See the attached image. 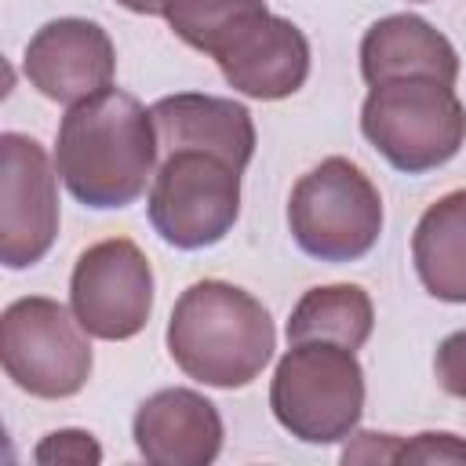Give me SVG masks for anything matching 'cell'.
<instances>
[{
  "instance_id": "cell-1",
  "label": "cell",
  "mask_w": 466,
  "mask_h": 466,
  "mask_svg": "<svg viewBox=\"0 0 466 466\" xmlns=\"http://www.w3.org/2000/svg\"><path fill=\"white\" fill-rule=\"evenodd\" d=\"M153 113L127 91L106 87L66 109L55 138V167L73 200L95 211L135 204L157 175Z\"/></svg>"
},
{
  "instance_id": "cell-2",
  "label": "cell",
  "mask_w": 466,
  "mask_h": 466,
  "mask_svg": "<svg viewBox=\"0 0 466 466\" xmlns=\"http://www.w3.org/2000/svg\"><path fill=\"white\" fill-rule=\"evenodd\" d=\"M277 328L269 309L229 280L189 284L167 320V353L197 382L240 390L273 360Z\"/></svg>"
},
{
  "instance_id": "cell-3",
  "label": "cell",
  "mask_w": 466,
  "mask_h": 466,
  "mask_svg": "<svg viewBox=\"0 0 466 466\" xmlns=\"http://www.w3.org/2000/svg\"><path fill=\"white\" fill-rule=\"evenodd\" d=\"M273 419L302 444H339L364 415V368L357 350L309 339L288 342L269 379Z\"/></svg>"
},
{
  "instance_id": "cell-4",
  "label": "cell",
  "mask_w": 466,
  "mask_h": 466,
  "mask_svg": "<svg viewBox=\"0 0 466 466\" xmlns=\"http://www.w3.org/2000/svg\"><path fill=\"white\" fill-rule=\"evenodd\" d=\"M364 138L404 175H426L466 146V106L430 76L375 84L360 106Z\"/></svg>"
},
{
  "instance_id": "cell-5",
  "label": "cell",
  "mask_w": 466,
  "mask_h": 466,
  "mask_svg": "<svg viewBox=\"0 0 466 466\" xmlns=\"http://www.w3.org/2000/svg\"><path fill=\"white\" fill-rule=\"evenodd\" d=\"M291 240L320 262H357L382 233V197L350 157H324L288 197Z\"/></svg>"
},
{
  "instance_id": "cell-6",
  "label": "cell",
  "mask_w": 466,
  "mask_h": 466,
  "mask_svg": "<svg viewBox=\"0 0 466 466\" xmlns=\"http://www.w3.org/2000/svg\"><path fill=\"white\" fill-rule=\"evenodd\" d=\"M4 375L40 400H66L91 379V342L76 313L47 295L15 299L0 313Z\"/></svg>"
},
{
  "instance_id": "cell-7",
  "label": "cell",
  "mask_w": 466,
  "mask_h": 466,
  "mask_svg": "<svg viewBox=\"0 0 466 466\" xmlns=\"http://www.w3.org/2000/svg\"><path fill=\"white\" fill-rule=\"evenodd\" d=\"M149 222L164 244L200 251L218 244L240 215V167L204 153H167L149 182Z\"/></svg>"
},
{
  "instance_id": "cell-8",
  "label": "cell",
  "mask_w": 466,
  "mask_h": 466,
  "mask_svg": "<svg viewBox=\"0 0 466 466\" xmlns=\"http://www.w3.org/2000/svg\"><path fill=\"white\" fill-rule=\"evenodd\" d=\"M69 309L95 339H135L153 317V266L146 251L127 237L80 251L69 277Z\"/></svg>"
},
{
  "instance_id": "cell-9",
  "label": "cell",
  "mask_w": 466,
  "mask_h": 466,
  "mask_svg": "<svg viewBox=\"0 0 466 466\" xmlns=\"http://www.w3.org/2000/svg\"><path fill=\"white\" fill-rule=\"evenodd\" d=\"M58 237V167L22 131L0 135V262L25 269Z\"/></svg>"
},
{
  "instance_id": "cell-10",
  "label": "cell",
  "mask_w": 466,
  "mask_h": 466,
  "mask_svg": "<svg viewBox=\"0 0 466 466\" xmlns=\"http://www.w3.org/2000/svg\"><path fill=\"white\" fill-rule=\"evenodd\" d=\"M22 69L44 98L76 106L113 87L116 47L109 33L91 18H51L29 36Z\"/></svg>"
},
{
  "instance_id": "cell-11",
  "label": "cell",
  "mask_w": 466,
  "mask_h": 466,
  "mask_svg": "<svg viewBox=\"0 0 466 466\" xmlns=\"http://www.w3.org/2000/svg\"><path fill=\"white\" fill-rule=\"evenodd\" d=\"M226 84L248 98L277 102L295 95L309 76V40L306 33L280 15L248 18L215 55Z\"/></svg>"
},
{
  "instance_id": "cell-12",
  "label": "cell",
  "mask_w": 466,
  "mask_h": 466,
  "mask_svg": "<svg viewBox=\"0 0 466 466\" xmlns=\"http://www.w3.org/2000/svg\"><path fill=\"white\" fill-rule=\"evenodd\" d=\"M131 437L149 466H208L218 459L226 430L218 408L204 393L167 386L138 404Z\"/></svg>"
},
{
  "instance_id": "cell-13",
  "label": "cell",
  "mask_w": 466,
  "mask_h": 466,
  "mask_svg": "<svg viewBox=\"0 0 466 466\" xmlns=\"http://www.w3.org/2000/svg\"><path fill=\"white\" fill-rule=\"evenodd\" d=\"M149 113H153L160 157L178 153V149H204V153H215L237 164L240 171L255 157V120L248 106L233 98L178 91V95L157 98Z\"/></svg>"
},
{
  "instance_id": "cell-14",
  "label": "cell",
  "mask_w": 466,
  "mask_h": 466,
  "mask_svg": "<svg viewBox=\"0 0 466 466\" xmlns=\"http://www.w3.org/2000/svg\"><path fill=\"white\" fill-rule=\"evenodd\" d=\"M360 76L368 87L404 76H430L448 87L459 80V51L451 40L419 15H386L360 36Z\"/></svg>"
},
{
  "instance_id": "cell-15",
  "label": "cell",
  "mask_w": 466,
  "mask_h": 466,
  "mask_svg": "<svg viewBox=\"0 0 466 466\" xmlns=\"http://www.w3.org/2000/svg\"><path fill=\"white\" fill-rule=\"evenodd\" d=\"M419 284L441 302H466V189L437 197L411 233Z\"/></svg>"
},
{
  "instance_id": "cell-16",
  "label": "cell",
  "mask_w": 466,
  "mask_h": 466,
  "mask_svg": "<svg viewBox=\"0 0 466 466\" xmlns=\"http://www.w3.org/2000/svg\"><path fill=\"white\" fill-rule=\"evenodd\" d=\"M371 328H375V306L360 284H320L295 302L288 317V342L324 339L346 350H360Z\"/></svg>"
},
{
  "instance_id": "cell-17",
  "label": "cell",
  "mask_w": 466,
  "mask_h": 466,
  "mask_svg": "<svg viewBox=\"0 0 466 466\" xmlns=\"http://www.w3.org/2000/svg\"><path fill=\"white\" fill-rule=\"evenodd\" d=\"M269 11L266 0H167L164 18L171 33L193 51L215 55L248 18Z\"/></svg>"
},
{
  "instance_id": "cell-18",
  "label": "cell",
  "mask_w": 466,
  "mask_h": 466,
  "mask_svg": "<svg viewBox=\"0 0 466 466\" xmlns=\"http://www.w3.org/2000/svg\"><path fill=\"white\" fill-rule=\"evenodd\" d=\"M33 462L40 466H98L102 462V444L87 430H55L33 448Z\"/></svg>"
},
{
  "instance_id": "cell-19",
  "label": "cell",
  "mask_w": 466,
  "mask_h": 466,
  "mask_svg": "<svg viewBox=\"0 0 466 466\" xmlns=\"http://www.w3.org/2000/svg\"><path fill=\"white\" fill-rule=\"evenodd\" d=\"M433 375L444 393L466 400V328L441 339V346L433 353Z\"/></svg>"
},
{
  "instance_id": "cell-20",
  "label": "cell",
  "mask_w": 466,
  "mask_h": 466,
  "mask_svg": "<svg viewBox=\"0 0 466 466\" xmlns=\"http://www.w3.org/2000/svg\"><path fill=\"white\" fill-rule=\"evenodd\" d=\"M393 462H466V441L455 433H419L397 444Z\"/></svg>"
},
{
  "instance_id": "cell-21",
  "label": "cell",
  "mask_w": 466,
  "mask_h": 466,
  "mask_svg": "<svg viewBox=\"0 0 466 466\" xmlns=\"http://www.w3.org/2000/svg\"><path fill=\"white\" fill-rule=\"evenodd\" d=\"M120 7L135 11V15H164V4L167 0H116Z\"/></svg>"
}]
</instances>
